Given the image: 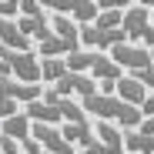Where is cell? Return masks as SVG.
I'll return each instance as SVG.
<instances>
[{
	"instance_id": "obj_1",
	"label": "cell",
	"mask_w": 154,
	"mask_h": 154,
	"mask_svg": "<svg viewBox=\"0 0 154 154\" xmlns=\"http://www.w3.org/2000/svg\"><path fill=\"white\" fill-rule=\"evenodd\" d=\"M81 107L97 117V121H114L121 127H127V131H134V127L144 121V111L134 107V104H127V100H121L117 94H91V97H81Z\"/></svg>"
},
{
	"instance_id": "obj_2",
	"label": "cell",
	"mask_w": 154,
	"mask_h": 154,
	"mask_svg": "<svg viewBox=\"0 0 154 154\" xmlns=\"http://www.w3.org/2000/svg\"><path fill=\"white\" fill-rule=\"evenodd\" d=\"M44 97L40 84H27V81H14V77H0V121L20 114V104Z\"/></svg>"
},
{
	"instance_id": "obj_3",
	"label": "cell",
	"mask_w": 154,
	"mask_h": 154,
	"mask_svg": "<svg viewBox=\"0 0 154 154\" xmlns=\"http://www.w3.org/2000/svg\"><path fill=\"white\" fill-rule=\"evenodd\" d=\"M0 57L10 64V74L17 77V81H27V84H37L40 81V54H34V50L0 47Z\"/></svg>"
},
{
	"instance_id": "obj_4",
	"label": "cell",
	"mask_w": 154,
	"mask_h": 154,
	"mask_svg": "<svg viewBox=\"0 0 154 154\" xmlns=\"http://www.w3.org/2000/svg\"><path fill=\"white\" fill-rule=\"evenodd\" d=\"M124 40H127V30L124 27L104 30V27H94V23H81V44L91 47V50H111V47H117Z\"/></svg>"
},
{
	"instance_id": "obj_5",
	"label": "cell",
	"mask_w": 154,
	"mask_h": 154,
	"mask_svg": "<svg viewBox=\"0 0 154 154\" xmlns=\"http://www.w3.org/2000/svg\"><path fill=\"white\" fill-rule=\"evenodd\" d=\"M40 4L54 14H64V17L77 20V23H94V17L100 10L97 0H40Z\"/></svg>"
},
{
	"instance_id": "obj_6",
	"label": "cell",
	"mask_w": 154,
	"mask_h": 154,
	"mask_svg": "<svg viewBox=\"0 0 154 154\" xmlns=\"http://www.w3.org/2000/svg\"><path fill=\"white\" fill-rule=\"evenodd\" d=\"M34 137L40 141V147H44L47 154H74V151H77V144H70V141L64 137V131H60L57 124L34 121Z\"/></svg>"
},
{
	"instance_id": "obj_7",
	"label": "cell",
	"mask_w": 154,
	"mask_h": 154,
	"mask_svg": "<svg viewBox=\"0 0 154 154\" xmlns=\"http://www.w3.org/2000/svg\"><path fill=\"white\" fill-rule=\"evenodd\" d=\"M47 87H54L60 97H70V94H77V97H91V94H97V84H94V77H87V74H77V70H67L57 84H47Z\"/></svg>"
},
{
	"instance_id": "obj_8",
	"label": "cell",
	"mask_w": 154,
	"mask_h": 154,
	"mask_svg": "<svg viewBox=\"0 0 154 154\" xmlns=\"http://www.w3.org/2000/svg\"><path fill=\"white\" fill-rule=\"evenodd\" d=\"M147 23H151V10L141 7V4H131L124 10V23H121V27L127 30V40H131V44H141L144 34H147Z\"/></svg>"
},
{
	"instance_id": "obj_9",
	"label": "cell",
	"mask_w": 154,
	"mask_h": 154,
	"mask_svg": "<svg viewBox=\"0 0 154 154\" xmlns=\"http://www.w3.org/2000/svg\"><path fill=\"white\" fill-rule=\"evenodd\" d=\"M0 134H4V137H14L17 144H23V141L34 137V121L23 114V111L14 114V117H4V121H0Z\"/></svg>"
},
{
	"instance_id": "obj_10",
	"label": "cell",
	"mask_w": 154,
	"mask_h": 154,
	"mask_svg": "<svg viewBox=\"0 0 154 154\" xmlns=\"http://www.w3.org/2000/svg\"><path fill=\"white\" fill-rule=\"evenodd\" d=\"M30 37L17 27L14 17H0V47H10V50H30Z\"/></svg>"
},
{
	"instance_id": "obj_11",
	"label": "cell",
	"mask_w": 154,
	"mask_h": 154,
	"mask_svg": "<svg viewBox=\"0 0 154 154\" xmlns=\"http://www.w3.org/2000/svg\"><path fill=\"white\" fill-rule=\"evenodd\" d=\"M74 50H81V40H67L60 34H50L47 40L37 44V54L40 57H67V54H74Z\"/></svg>"
},
{
	"instance_id": "obj_12",
	"label": "cell",
	"mask_w": 154,
	"mask_h": 154,
	"mask_svg": "<svg viewBox=\"0 0 154 154\" xmlns=\"http://www.w3.org/2000/svg\"><path fill=\"white\" fill-rule=\"evenodd\" d=\"M121 70H124V67H121L111 54H100V50H97V57H94V64H91V70H87V74L94 77V81L104 84V81H121V77H124Z\"/></svg>"
},
{
	"instance_id": "obj_13",
	"label": "cell",
	"mask_w": 154,
	"mask_h": 154,
	"mask_svg": "<svg viewBox=\"0 0 154 154\" xmlns=\"http://www.w3.org/2000/svg\"><path fill=\"white\" fill-rule=\"evenodd\" d=\"M114 94H117L121 100H127V104L141 107V104H144V97H147L151 91L137 81V77H121V81H117V87H114Z\"/></svg>"
},
{
	"instance_id": "obj_14",
	"label": "cell",
	"mask_w": 154,
	"mask_h": 154,
	"mask_svg": "<svg viewBox=\"0 0 154 154\" xmlns=\"http://www.w3.org/2000/svg\"><path fill=\"white\" fill-rule=\"evenodd\" d=\"M67 70H70L67 57H40V81L44 84H57Z\"/></svg>"
},
{
	"instance_id": "obj_15",
	"label": "cell",
	"mask_w": 154,
	"mask_h": 154,
	"mask_svg": "<svg viewBox=\"0 0 154 154\" xmlns=\"http://www.w3.org/2000/svg\"><path fill=\"white\" fill-rule=\"evenodd\" d=\"M124 151L131 154H154V134H141L137 127L124 134Z\"/></svg>"
},
{
	"instance_id": "obj_16",
	"label": "cell",
	"mask_w": 154,
	"mask_h": 154,
	"mask_svg": "<svg viewBox=\"0 0 154 154\" xmlns=\"http://www.w3.org/2000/svg\"><path fill=\"white\" fill-rule=\"evenodd\" d=\"M94 134H97L100 141H107L111 147H121V151H124V134L117 131L114 121H97V131H94Z\"/></svg>"
},
{
	"instance_id": "obj_17",
	"label": "cell",
	"mask_w": 154,
	"mask_h": 154,
	"mask_svg": "<svg viewBox=\"0 0 154 154\" xmlns=\"http://www.w3.org/2000/svg\"><path fill=\"white\" fill-rule=\"evenodd\" d=\"M94 57H97V50H74V54H67V67L70 70H77V74H87L91 70V64H94Z\"/></svg>"
},
{
	"instance_id": "obj_18",
	"label": "cell",
	"mask_w": 154,
	"mask_h": 154,
	"mask_svg": "<svg viewBox=\"0 0 154 154\" xmlns=\"http://www.w3.org/2000/svg\"><path fill=\"white\" fill-rule=\"evenodd\" d=\"M124 23V10H97V17H94V27H104V30H111V27H121Z\"/></svg>"
},
{
	"instance_id": "obj_19",
	"label": "cell",
	"mask_w": 154,
	"mask_h": 154,
	"mask_svg": "<svg viewBox=\"0 0 154 154\" xmlns=\"http://www.w3.org/2000/svg\"><path fill=\"white\" fill-rule=\"evenodd\" d=\"M84 154H124V151H121V147H111L107 141H100V137H97L94 144H87V147H84Z\"/></svg>"
},
{
	"instance_id": "obj_20",
	"label": "cell",
	"mask_w": 154,
	"mask_h": 154,
	"mask_svg": "<svg viewBox=\"0 0 154 154\" xmlns=\"http://www.w3.org/2000/svg\"><path fill=\"white\" fill-rule=\"evenodd\" d=\"M20 14V0H0V17H17Z\"/></svg>"
},
{
	"instance_id": "obj_21",
	"label": "cell",
	"mask_w": 154,
	"mask_h": 154,
	"mask_svg": "<svg viewBox=\"0 0 154 154\" xmlns=\"http://www.w3.org/2000/svg\"><path fill=\"white\" fill-rule=\"evenodd\" d=\"M131 4H134V0H97L100 10H111V7H114V10H127Z\"/></svg>"
},
{
	"instance_id": "obj_22",
	"label": "cell",
	"mask_w": 154,
	"mask_h": 154,
	"mask_svg": "<svg viewBox=\"0 0 154 154\" xmlns=\"http://www.w3.org/2000/svg\"><path fill=\"white\" fill-rule=\"evenodd\" d=\"M137 131L141 134H154V114H144V121L137 124Z\"/></svg>"
},
{
	"instance_id": "obj_23",
	"label": "cell",
	"mask_w": 154,
	"mask_h": 154,
	"mask_svg": "<svg viewBox=\"0 0 154 154\" xmlns=\"http://www.w3.org/2000/svg\"><path fill=\"white\" fill-rule=\"evenodd\" d=\"M141 111H144V114H154V91H151V94L144 97V104H141Z\"/></svg>"
},
{
	"instance_id": "obj_24",
	"label": "cell",
	"mask_w": 154,
	"mask_h": 154,
	"mask_svg": "<svg viewBox=\"0 0 154 154\" xmlns=\"http://www.w3.org/2000/svg\"><path fill=\"white\" fill-rule=\"evenodd\" d=\"M134 4H141V7H147V10H154V0H134Z\"/></svg>"
},
{
	"instance_id": "obj_25",
	"label": "cell",
	"mask_w": 154,
	"mask_h": 154,
	"mask_svg": "<svg viewBox=\"0 0 154 154\" xmlns=\"http://www.w3.org/2000/svg\"><path fill=\"white\" fill-rule=\"evenodd\" d=\"M151 57H154V47H151Z\"/></svg>"
},
{
	"instance_id": "obj_26",
	"label": "cell",
	"mask_w": 154,
	"mask_h": 154,
	"mask_svg": "<svg viewBox=\"0 0 154 154\" xmlns=\"http://www.w3.org/2000/svg\"><path fill=\"white\" fill-rule=\"evenodd\" d=\"M44 154H47V151H44Z\"/></svg>"
}]
</instances>
